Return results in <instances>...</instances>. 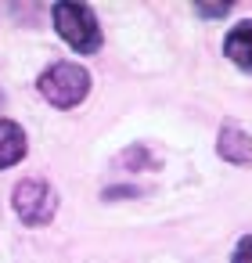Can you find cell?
Masks as SVG:
<instances>
[{
  "label": "cell",
  "mask_w": 252,
  "mask_h": 263,
  "mask_svg": "<svg viewBox=\"0 0 252 263\" xmlns=\"http://www.w3.org/2000/svg\"><path fill=\"white\" fill-rule=\"evenodd\" d=\"M26 130L11 119H0V170H8L26 159Z\"/></svg>",
  "instance_id": "277c9868"
},
{
  "label": "cell",
  "mask_w": 252,
  "mask_h": 263,
  "mask_svg": "<svg viewBox=\"0 0 252 263\" xmlns=\"http://www.w3.org/2000/svg\"><path fill=\"white\" fill-rule=\"evenodd\" d=\"M230 263H252V238H241V241H238Z\"/></svg>",
  "instance_id": "52a82bcc"
},
{
  "label": "cell",
  "mask_w": 252,
  "mask_h": 263,
  "mask_svg": "<svg viewBox=\"0 0 252 263\" xmlns=\"http://www.w3.org/2000/svg\"><path fill=\"white\" fill-rule=\"evenodd\" d=\"M223 51H227V58H230L238 69L252 72V22L234 26V29L227 33V40H223Z\"/></svg>",
  "instance_id": "8992f818"
},
{
  "label": "cell",
  "mask_w": 252,
  "mask_h": 263,
  "mask_svg": "<svg viewBox=\"0 0 252 263\" xmlns=\"http://www.w3.org/2000/svg\"><path fill=\"white\" fill-rule=\"evenodd\" d=\"M36 87H40V94H44L54 108H72V105H80V101L87 98V90H90V76H87L83 65L58 62V65H51V69L40 76Z\"/></svg>",
  "instance_id": "7a4b0ae2"
},
{
  "label": "cell",
  "mask_w": 252,
  "mask_h": 263,
  "mask_svg": "<svg viewBox=\"0 0 252 263\" xmlns=\"http://www.w3.org/2000/svg\"><path fill=\"white\" fill-rule=\"evenodd\" d=\"M11 202H15V213L22 216V223H29V227L51 223V216L58 209V198H54V191L44 180H22L15 187V198Z\"/></svg>",
  "instance_id": "3957f363"
},
{
  "label": "cell",
  "mask_w": 252,
  "mask_h": 263,
  "mask_svg": "<svg viewBox=\"0 0 252 263\" xmlns=\"http://www.w3.org/2000/svg\"><path fill=\"white\" fill-rule=\"evenodd\" d=\"M227 11H230V4H198V15H205V18H220Z\"/></svg>",
  "instance_id": "ba28073f"
},
{
  "label": "cell",
  "mask_w": 252,
  "mask_h": 263,
  "mask_svg": "<svg viewBox=\"0 0 252 263\" xmlns=\"http://www.w3.org/2000/svg\"><path fill=\"white\" fill-rule=\"evenodd\" d=\"M216 152H220L227 162H234V166H248V162H252V141H248V134L238 130V126H223V134H220V141H216Z\"/></svg>",
  "instance_id": "5b68a950"
},
{
  "label": "cell",
  "mask_w": 252,
  "mask_h": 263,
  "mask_svg": "<svg viewBox=\"0 0 252 263\" xmlns=\"http://www.w3.org/2000/svg\"><path fill=\"white\" fill-rule=\"evenodd\" d=\"M54 26L62 40L80 54H94L101 47V26L87 4H54Z\"/></svg>",
  "instance_id": "6da1fadb"
}]
</instances>
